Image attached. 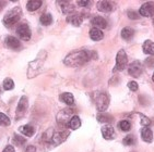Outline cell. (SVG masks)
Segmentation results:
<instances>
[{
	"label": "cell",
	"mask_w": 154,
	"mask_h": 152,
	"mask_svg": "<svg viewBox=\"0 0 154 152\" xmlns=\"http://www.w3.org/2000/svg\"><path fill=\"white\" fill-rule=\"evenodd\" d=\"M41 23L43 24V25H51V24L53 23V18H51V15L48 14V13L43 14L41 16Z\"/></svg>",
	"instance_id": "obj_26"
},
{
	"label": "cell",
	"mask_w": 154,
	"mask_h": 152,
	"mask_svg": "<svg viewBox=\"0 0 154 152\" xmlns=\"http://www.w3.org/2000/svg\"><path fill=\"white\" fill-rule=\"evenodd\" d=\"M26 152H36V148L34 146H29L26 148Z\"/></svg>",
	"instance_id": "obj_39"
},
{
	"label": "cell",
	"mask_w": 154,
	"mask_h": 152,
	"mask_svg": "<svg viewBox=\"0 0 154 152\" xmlns=\"http://www.w3.org/2000/svg\"><path fill=\"white\" fill-rule=\"evenodd\" d=\"M2 152H15V150H14V148H13L12 146H7Z\"/></svg>",
	"instance_id": "obj_38"
},
{
	"label": "cell",
	"mask_w": 154,
	"mask_h": 152,
	"mask_svg": "<svg viewBox=\"0 0 154 152\" xmlns=\"http://www.w3.org/2000/svg\"><path fill=\"white\" fill-rule=\"evenodd\" d=\"M45 58H46V56L43 57V54H41L36 60H34L32 63H30V67H29V71H27V76L30 78H32V77H34V76L39 73V71H41L42 66H43V63H44Z\"/></svg>",
	"instance_id": "obj_5"
},
{
	"label": "cell",
	"mask_w": 154,
	"mask_h": 152,
	"mask_svg": "<svg viewBox=\"0 0 154 152\" xmlns=\"http://www.w3.org/2000/svg\"><path fill=\"white\" fill-rule=\"evenodd\" d=\"M128 64V57L126 54V51L124 49L119 50L117 56H116V65L114 67V71H118L122 72L126 69Z\"/></svg>",
	"instance_id": "obj_6"
},
{
	"label": "cell",
	"mask_w": 154,
	"mask_h": 152,
	"mask_svg": "<svg viewBox=\"0 0 154 152\" xmlns=\"http://www.w3.org/2000/svg\"><path fill=\"white\" fill-rule=\"evenodd\" d=\"M6 46L10 49H13V50H18L21 48V44L20 41H19L18 38L13 37V36H8L6 38Z\"/></svg>",
	"instance_id": "obj_14"
},
{
	"label": "cell",
	"mask_w": 154,
	"mask_h": 152,
	"mask_svg": "<svg viewBox=\"0 0 154 152\" xmlns=\"http://www.w3.org/2000/svg\"><path fill=\"white\" fill-rule=\"evenodd\" d=\"M60 100L68 105H72L74 103V97L70 92H63L60 95Z\"/></svg>",
	"instance_id": "obj_22"
},
{
	"label": "cell",
	"mask_w": 154,
	"mask_h": 152,
	"mask_svg": "<svg viewBox=\"0 0 154 152\" xmlns=\"http://www.w3.org/2000/svg\"><path fill=\"white\" fill-rule=\"evenodd\" d=\"M83 18L81 14H78V13H74V14H70L67 18V22L70 24H72L73 26H80L82 24Z\"/></svg>",
	"instance_id": "obj_15"
},
{
	"label": "cell",
	"mask_w": 154,
	"mask_h": 152,
	"mask_svg": "<svg viewBox=\"0 0 154 152\" xmlns=\"http://www.w3.org/2000/svg\"><path fill=\"white\" fill-rule=\"evenodd\" d=\"M73 110L72 109H63L58 113L57 115V122L60 126H63V127H67V124L71 117L73 116Z\"/></svg>",
	"instance_id": "obj_7"
},
{
	"label": "cell",
	"mask_w": 154,
	"mask_h": 152,
	"mask_svg": "<svg viewBox=\"0 0 154 152\" xmlns=\"http://www.w3.org/2000/svg\"><path fill=\"white\" fill-rule=\"evenodd\" d=\"M140 15L145 18H152L154 16V2H145L143 3L139 10Z\"/></svg>",
	"instance_id": "obj_10"
},
{
	"label": "cell",
	"mask_w": 154,
	"mask_h": 152,
	"mask_svg": "<svg viewBox=\"0 0 154 152\" xmlns=\"http://www.w3.org/2000/svg\"><path fill=\"white\" fill-rule=\"evenodd\" d=\"M17 33H18L19 37L22 39V40H30L31 36H32V32H31L30 27L27 24H21L20 26L17 29Z\"/></svg>",
	"instance_id": "obj_11"
},
{
	"label": "cell",
	"mask_w": 154,
	"mask_h": 152,
	"mask_svg": "<svg viewBox=\"0 0 154 152\" xmlns=\"http://www.w3.org/2000/svg\"><path fill=\"white\" fill-rule=\"evenodd\" d=\"M20 132L23 135H25L26 137H32L34 133H35V129L31 125H23L20 127Z\"/></svg>",
	"instance_id": "obj_23"
},
{
	"label": "cell",
	"mask_w": 154,
	"mask_h": 152,
	"mask_svg": "<svg viewBox=\"0 0 154 152\" xmlns=\"http://www.w3.org/2000/svg\"><path fill=\"white\" fill-rule=\"evenodd\" d=\"M27 108H29V99L26 96L21 97L20 101L17 107V111H15V120H20L24 116V114L26 112Z\"/></svg>",
	"instance_id": "obj_8"
},
{
	"label": "cell",
	"mask_w": 154,
	"mask_h": 152,
	"mask_svg": "<svg viewBox=\"0 0 154 152\" xmlns=\"http://www.w3.org/2000/svg\"><path fill=\"white\" fill-rule=\"evenodd\" d=\"M128 16H129V19H131V20H138V19H140V15L138 14V13H136L134 11L128 12Z\"/></svg>",
	"instance_id": "obj_35"
},
{
	"label": "cell",
	"mask_w": 154,
	"mask_h": 152,
	"mask_svg": "<svg viewBox=\"0 0 154 152\" xmlns=\"http://www.w3.org/2000/svg\"><path fill=\"white\" fill-rule=\"evenodd\" d=\"M97 120L98 122H101V123H109L110 121L113 120V117L110 116V115H107V114H98L97 115Z\"/></svg>",
	"instance_id": "obj_28"
},
{
	"label": "cell",
	"mask_w": 154,
	"mask_h": 152,
	"mask_svg": "<svg viewBox=\"0 0 154 152\" xmlns=\"http://www.w3.org/2000/svg\"><path fill=\"white\" fill-rule=\"evenodd\" d=\"M128 73L129 75L134 77V78H138L141 76V74L143 73V65L140 61H134L131 64H129L128 66Z\"/></svg>",
	"instance_id": "obj_9"
},
{
	"label": "cell",
	"mask_w": 154,
	"mask_h": 152,
	"mask_svg": "<svg viewBox=\"0 0 154 152\" xmlns=\"http://www.w3.org/2000/svg\"><path fill=\"white\" fill-rule=\"evenodd\" d=\"M92 24L95 26V28H98V29L106 28L107 25H108V24H107V21L104 18H102V16H95V18H93Z\"/></svg>",
	"instance_id": "obj_17"
},
{
	"label": "cell",
	"mask_w": 154,
	"mask_h": 152,
	"mask_svg": "<svg viewBox=\"0 0 154 152\" xmlns=\"http://www.w3.org/2000/svg\"><path fill=\"white\" fill-rule=\"evenodd\" d=\"M134 142H136V139L132 135H128L127 137L124 138V145H126V146H132Z\"/></svg>",
	"instance_id": "obj_32"
},
{
	"label": "cell",
	"mask_w": 154,
	"mask_h": 152,
	"mask_svg": "<svg viewBox=\"0 0 154 152\" xmlns=\"http://www.w3.org/2000/svg\"><path fill=\"white\" fill-rule=\"evenodd\" d=\"M119 128L122 129V132H129L131 128L130 122H129V121H126V120L120 121V122H119Z\"/></svg>",
	"instance_id": "obj_27"
},
{
	"label": "cell",
	"mask_w": 154,
	"mask_h": 152,
	"mask_svg": "<svg viewBox=\"0 0 154 152\" xmlns=\"http://www.w3.org/2000/svg\"><path fill=\"white\" fill-rule=\"evenodd\" d=\"M141 137H142V139L145 142H152V140H153V133L150 129V127H143L141 129Z\"/></svg>",
	"instance_id": "obj_19"
},
{
	"label": "cell",
	"mask_w": 154,
	"mask_h": 152,
	"mask_svg": "<svg viewBox=\"0 0 154 152\" xmlns=\"http://www.w3.org/2000/svg\"><path fill=\"white\" fill-rule=\"evenodd\" d=\"M10 120L9 117L7 116L5 113H0V125L1 126H9L10 125Z\"/></svg>",
	"instance_id": "obj_31"
},
{
	"label": "cell",
	"mask_w": 154,
	"mask_h": 152,
	"mask_svg": "<svg viewBox=\"0 0 154 152\" xmlns=\"http://www.w3.org/2000/svg\"><path fill=\"white\" fill-rule=\"evenodd\" d=\"M143 52L149 56H154V41L152 40H145L142 46Z\"/></svg>",
	"instance_id": "obj_20"
},
{
	"label": "cell",
	"mask_w": 154,
	"mask_h": 152,
	"mask_svg": "<svg viewBox=\"0 0 154 152\" xmlns=\"http://www.w3.org/2000/svg\"><path fill=\"white\" fill-rule=\"evenodd\" d=\"M145 63H146L148 66H153L154 65V59H152V58L146 59V60H145Z\"/></svg>",
	"instance_id": "obj_37"
},
{
	"label": "cell",
	"mask_w": 154,
	"mask_h": 152,
	"mask_svg": "<svg viewBox=\"0 0 154 152\" xmlns=\"http://www.w3.org/2000/svg\"><path fill=\"white\" fill-rule=\"evenodd\" d=\"M25 139H24L23 137H20V136H18V135H14V142L17 143V145H24L25 143Z\"/></svg>",
	"instance_id": "obj_34"
},
{
	"label": "cell",
	"mask_w": 154,
	"mask_h": 152,
	"mask_svg": "<svg viewBox=\"0 0 154 152\" xmlns=\"http://www.w3.org/2000/svg\"><path fill=\"white\" fill-rule=\"evenodd\" d=\"M78 4L80 7H89L91 4V1H78Z\"/></svg>",
	"instance_id": "obj_36"
},
{
	"label": "cell",
	"mask_w": 154,
	"mask_h": 152,
	"mask_svg": "<svg viewBox=\"0 0 154 152\" xmlns=\"http://www.w3.org/2000/svg\"><path fill=\"white\" fill-rule=\"evenodd\" d=\"M21 16H22V10L20 7H15L12 8L10 11H8L5 18H3V23L6 24L7 26H13L14 24H17L20 21Z\"/></svg>",
	"instance_id": "obj_3"
},
{
	"label": "cell",
	"mask_w": 154,
	"mask_h": 152,
	"mask_svg": "<svg viewBox=\"0 0 154 152\" xmlns=\"http://www.w3.org/2000/svg\"><path fill=\"white\" fill-rule=\"evenodd\" d=\"M80 126H81V120L78 115H73L71 117V120L69 121L68 124H67V127L69 129H71V130H75V129L80 128Z\"/></svg>",
	"instance_id": "obj_18"
},
{
	"label": "cell",
	"mask_w": 154,
	"mask_h": 152,
	"mask_svg": "<svg viewBox=\"0 0 154 152\" xmlns=\"http://www.w3.org/2000/svg\"><path fill=\"white\" fill-rule=\"evenodd\" d=\"M152 79H153V82H154V74H153V76H152Z\"/></svg>",
	"instance_id": "obj_41"
},
{
	"label": "cell",
	"mask_w": 154,
	"mask_h": 152,
	"mask_svg": "<svg viewBox=\"0 0 154 152\" xmlns=\"http://www.w3.org/2000/svg\"><path fill=\"white\" fill-rule=\"evenodd\" d=\"M6 4H7V2L6 1H0V11L6 7Z\"/></svg>",
	"instance_id": "obj_40"
},
{
	"label": "cell",
	"mask_w": 154,
	"mask_h": 152,
	"mask_svg": "<svg viewBox=\"0 0 154 152\" xmlns=\"http://www.w3.org/2000/svg\"><path fill=\"white\" fill-rule=\"evenodd\" d=\"M138 115H139V117H140V124H141V125H143L144 127H148V126L151 124L150 118H148L145 115H143V114H141V113H138Z\"/></svg>",
	"instance_id": "obj_30"
},
{
	"label": "cell",
	"mask_w": 154,
	"mask_h": 152,
	"mask_svg": "<svg viewBox=\"0 0 154 152\" xmlns=\"http://www.w3.org/2000/svg\"><path fill=\"white\" fill-rule=\"evenodd\" d=\"M94 101L98 111L104 112L106 111L109 105V97L105 92H97L96 96H94Z\"/></svg>",
	"instance_id": "obj_4"
},
{
	"label": "cell",
	"mask_w": 154,
	"mask_h": 152,
	"mask_svg": "<svg viewBox=\"0 0 154 152\" xmlns=\"http://www.w3.org/2000/svg\"><path fill=\"white\" fill-rule=\"evenodd\" d=\"M97 9L101 12H112L115 9V4L112 1H107V0H103L97 2Z\"/></svg>",
	"instance_id": "obj_12"
},
{
	"label": "cell",
	"mask_w": 154,
	"mask_h": 152,
	"mask_svg": "<svg viewBox=\"0 0 154 152\" xmlns=\"http://www.w3.org/2000/svg\"><path fill=\"white\" fill-rule=\"evenodd\" d=\"M102 135L106 140H112L115 138V129L113 126L105 125L102 127Z\"/></svg>",
	"instance_id": "obj_13"
},
{
	"label": "cell",
	"mask_w": 154,
	"mask_h": 152,
	"mask_svg": "<svg viewBox=\"0 0 154 152\" xmlns=\"http://www.w3.org/2000/svg\"><path fill=\"white\" fill-rule=\"evenodd\" d=\"M42 6V1L39 0H31L26 4V8L29 11H35V10L39 9Z\"/></svg>",
	"instance_id": "obj_24"
},
{
	"label": "cell",
	"mask_w": 154,
	"mask_h": 152,
	"mask_svg": "<svg viewBox=\"0 0 154 152\" xmlns=\"http://www.w3.org/2000/svg\"><path fill=\"white\" fill-rule=\"evenodd\" d=\"M90 37H91V39H92V40L98 41V40H102V39H103L104 34H103V32H102L101 29L93 27V28L90 31Z\"/></svg>",
	"instance_id": "obj_21"
},
{
	"label": "cell",
	"mask_w": 154,
	"mask_h": 152,
	"mask_svg": "<svg viewBox=\"0 0 154 152\" xmlns=\"http://www.w3.org/2000/svg\"><path fill=\"white\" fill-rule=\"evenodd\" d=\"M58 4L61 8L62 13H65V14H70V13H72L74 11L73 4L71 2H69V1H59Z\"/></svg>",
	"instance_id": "obj_16"
},
{
	"label": "cell",
	"mask_w": 154,
	"mask_h": 152,
	"mask_svg": "<svg viewBox=\"0 0 154 152\" xmlns=\"http://www.w3.org/2000/svg\"><path fill=\"white\" fill-rule=\"evenodd\" d=\"M70 132H65V130H61V132H55L53 129H49L46 134L44 135V138L46 142H48L51 146H58L60 143H62L63 141L68 138Z\"/></svg>",
	"instance_id": "obj_2"
},
{
	"label": "cell",
	"mask_w": 154,
	"mask_h": 152,
	"mask_svg": "<svg viewBox=\"0 0 154 152\" xmlns=\"http://www.w3.org/2000/svg\"><path fill=\"white\" fill-rule=\"evenodd\" d=\"M153 24H154V19H153Z\"/></svg>",
	"instance_id": "obj_42"
},
{
	"label": "cell",
	"mask_w": 154,
	"mask_h": 152,
	"mask_svg": "<svg viewBox=\"0 0 154 152\" xmlns=\"http://www.w3.org/2000/svg\"><path fill=\"white\" fill-rule=\"evenodd\" d=\"M3 88H5L6 90H12V89L14 88V82L10 78L5 79V82H3Z\"/></svg>",
	"instance_id": "obj_29"
},
{
	"label": "cell",
	"mask_w": 154,
	"mask_h": 152,
	"mask_svg": "<svg viewBox=\"0 0 154 152\" xmlns=\"http://www.w3.org/2000/svg\"><path fill=\"white\" fill-rule=\"evenodd\" d=\"M128 88H129L131 91H137L138 89H139V85H138L136 82H134V80H132V82L128 83Z\"/></svg>",
	"instance_id": "obj_33"
},
{
	"label": "cell",
	"mask_w": 154,
	"mask_h": 152,
	"mask_svg": "<svg viewBox=\"0 0 154 152\" xmlns=\"http://www.w3.org/2000/svg\"><path fill=\"white\" fill-rule=\"evenodd\" d=\"M134 31L132 28H130V27H125L122 31V37L124 38V39H126V40L131 39L132 36H134Z\"/></svg>",
	"instance_id": "obj_25"
},
{
	"label": "cell",
	"mask_w": 154,
	"mask_h": 152,
	"mask_svg": "<svg viewBox=\"0 0 154 152\" xmlns=\"http://www.w3.org/2000/svg\"><path fill=\"white\" fill-rule=\"evenodd\" d=\"M96 58H97V54L95 53V51L78 50V51H73V52L69 53L68 56L65 58V60H63V63L67 66L78 67V66H82L83 64H85L89 61Z\"/></svg>",
	"instance_id": "obj_1"
}]
</instances>
